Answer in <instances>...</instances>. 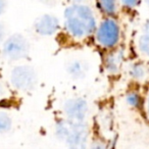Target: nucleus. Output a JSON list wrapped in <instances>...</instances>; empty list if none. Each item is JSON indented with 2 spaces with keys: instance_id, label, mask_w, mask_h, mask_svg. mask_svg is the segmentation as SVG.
<instances>
[{
  "instance_id": "nucleus-3",
  "label": "nucleus",
  "mask_w": 149,
  "mask_h": 149,
  "mask_svg": "<svg viewBox=\"0 0 149 149\" xmlns=\"http://www.w3.org/2000/svg\"><path fill=\"white\" fill-rule=\"evenodd\" d=\"M30 52V43L22 34H13L3 42L2 54L5 59L17 61L27 57Z\"/></svg>"
},
{
  "instance_id": "nucleus-5",
  "label": "nucleus",
  "mask_w": 149,
  "mask_h": 149,
  "mask_svg": "<svg viewBox=\"0 0 149 149\" xmlns=\"http://www.w3.org/2000/svg\"><path fill=\"white\" fill-rule=\"evenodd\" d=\"M96 40L100 45L111 48L120 40V27L112 19H106L100 24L96 31Z\"/></svg>"
},
{
  "instance_id": "nucleus-6",
  "label": "nucleus",
  "mask_w": 149,
  "mask_h": 149,
  "mask_svg": "<svg viewBox=\"0 0 149 149\" xmlns=\"http://www.w3.org/2000/svg\"><path fill=\"white\" fill-rule=\"evenodd\" d=\"M88 109L87 101L80 97L68 99L63 105V111L68 116V120L72 123H85Z\"/></svg>"
},
{
  "instance_id": "nucleus-8",
  "label": "nucleus",
  "mask_w": 149,
  "mask_h": 149,
  "mask_svg": "<svg viewBox=\"0 0 149 149\" xmlns=\"http://www.w3.org/2000/svg\"><path fill=\"white\" fill-rule=\"evenodd\" d=\"M88 64L83 60H74L68 65V72L74 79H81L87 74Z\"/></svg>"
},
{
  "instance_id": "nucleus-4",
  "label": "nucleus",
  "mask_w": 149,
  "mask_h": 149,
  "mask_svg": "<svg viewBox=\"0 0 149 149\" xmlns=\"http://www.w3.org/2000/svg\"><path fill=\"white\" fill-rule=\"evenodd\" d=\"M10 82L19 91H32L37 85V72L31 65H17L11 70Z\"/></svg>"
},
{
  "instance_id": "nucleus-10",
  "label": "nucleus",
  "mask_w": 149,
  "mask_h": 149,
  "mask_svg": "<svg viewBox=\"0 0 149 149\" xmlns=\"http://www.w3.org/2000/svg\"><path fill=\"white\" fill-rule=\"evenodd\" d=\"M139 49L145 55L149 56V24L145 26L144 33L139 39Z\"/></svg>"
},
{
  "instance_id": "nucleus-1",
  "label": "nucleus",
  "mask_w": 149,
  "mask_h": 149,
  "mask_svg": "<svg viewBox=\"0 0 149 149\" xmlns=\"http://www.w3.org/2000/svg\"><path fill=\"white\" fill-rule=\"evenodd\" d=\"M63 17L66 30L74 38L82 39L96 30L94 13L87 5L79 3L70 5L65 9Z\"/></svg>"
},
{
  "instance_id": "nucleus-7",
  "label": "nucleus",
  "mask_w": 149,
  "mask_h": 149,
  "mask_svg": "<svg viewBox=\"0 0 149 149\" xmlns=\"http://www.w3.org/2000/svg\"><path fill=\"white\" fill-rule=\"evenodd\" d=\"M59 28V21L52 15H44L37 19L35 30L41 36H51L56 33Z\"/></svg>"
},
{
  "instance_id": "nucleus-15",
  "label": "nucleus",
  "mask_w": 149,
  "mask_h": 149,
  "mask_svg": "<svg viewBox=\"0 0 149 149\" xmlns=\"http://www.w3.org/2000/svg\"><path fill=\"white\" fill-rule=\"evenodd\" d=\"M90 149H106V146L104 143L100 142V141H94L91 145V148Z\"/></svg>"
},
{
  "instance_id": "nucleus-20",
  "label": "nucleus",
  "mask_w": 149,
  "mask_h": 149,
  "mask_svg": "<svg viewBox=\"0 0 149 149\" xmlns=\"http://www.w3.org/2000/svg\"><path fill=\"white\" fill-rule=\"evenodd\" d=\"M41 2L45 3V4H48V5H51L55 3V0H41Z\"/></svg>"
},
{
  "instance_id": "nucleus-13",
  "label": "nucleus",
  "mask_w": 149,
  "mask_h": 149,
  "mask_svg": "<svg viewBox=\"0 0 149 149\" xmlns=\"http://www.w3.org/2000/svg\"><path fill=\"white\" fill-rule=\"evenodd\" d=\"M131 76L135 79H142L145 76V68L141 64H135L131 68Z\"/></svg>"
},
{
  "instance_id": "nucleus-12",
  "label": "nucleus",
  "mask_w": 149,
  "mask_h": 149,
  "mask_svg": "<svg viewBox=\"0 0 149 149\" xmlns=\"http://www.w3.org/2000/svg\"><path fill=\"white\" fill-rule=\"evenodd\" d=\"M99 8L106 15H114L116 11V0H98Z\"/></svg>"
},
{
  "instance_id": "nucleus-14",
  "label": "nucleus",
  "mask_w": 149,
  "mask_h": 149,
  "mask_svg": "<svg viewBox=\"0 0 149 149\" xmlns=\"http://www.w3.org/2000/svg\"><path fill=\"white\" fill-rule=\"evenodd\" d=\"M127 101L130 105L132 106H138L140 103V97L137 93H130L127 96Z\"/></svg>"
},
{
  "instance_id": "nucleus-22",
  "label": "nucleus",
  "mask_w": 149,
  "mask_h": 149,
  "mask_svg": "<svg viewBox=\"0 0 149 149\" xmlns=\"http://www.w3.org/2000/svg\"><path fill=\"white\" fill-rule=\"evenodd\" d=\"M144 1H145V3L149 6V0H144Z\"/></svg>"
},
{
  "instance_id": "nucleus-9",
  "label": "nucleus",
  "mask_w": 149,
  "mask_h": 149,
  "mask_svg": "<svg viewBox=\"0 0 149 149\" xmlns=\"http://www.w3.org/2000/svg\"><path fill=\"white\" fill-rule=\"evenodd\" d=\"M122 59L123 56L120 52H114L109 54L106 58V68L110 72H116L122 63Z\"/></svg>"
},
{
  "instance_id": "nucleus-17",
  "label": "nucleus",
  "mask_w": 149,
  "mask_h": 149,
  "mask_svg": "<svg viewBox=\"0 0 149 149\" xmlns=\"http://www.w3.org/2000/svg\"><path fill=\"white\" fill-rule=\"evenodd\" d=\"M122 1L124 3V5H126L128 7H134L138 3V0H122Z\"/></svg>"
},
{
  "instance_id": "nucleus-16",
  "label": "nucleus",
  "mask_w": 149,
  "mask_h": 149,
  "mask_svg": "<svg viewBox=\"0 0 149 149\" xmlns=\"http://www.w3.org/2000/svg\"><path fill=\"white\" fill-rule=\"evenodd\" d=\"M5 41V27L3 24L0 23V44Z\"/></svg>"
},
{
  "instance_id": "nucleus-19",
  "label": "nucleus",
  "mask_w": 149,
  "mask_h": 149,
  "mask_svg": "<svg viewBox=\"0 0 149 149\" xmlns=\"http://www.w3.org/2000/svg\"><path fill=\"white\" fill-rule=\"evenodd\" d=\"M5 93H6V89H5L2 82L0 81V98H2L5 95Z\"/></svg>"
},
{
  "instance_id": "nucleus-21",
  "label": "nucleus",
  "mask_w": 149,
  "mask_h": 149,
  "mask_svg": "<svg viewBox=\"0 0 149 149\" xmlns=\"http://www.w3.org/2000/svg\"><path fill=\"white\" fill-rule=\"evenodd\" d=\"M147 109H148V113H149V97H148V101H147Z\"/></svg>"
},
{
  "instance_id": "nucleus-11",
  "label": "nucleus",
  "mask_w": 149,
  "mask_h": 149,
  "mask_svg": "<svg viewBox=\"0 0 149 149\" xmlns=\"http://www.w3.org/2000/svg\"><path fill=\"white\" fill-rule=\"evenodd\" d=\"M13 120L7 112L0 111V134H4L11 130Z\"/></svg>"
},
{
  "instance_id": "nucleus-2",
  "label": "nucleus",
  "mask_w": 149,
  "mask_h": 149,
  "mask_svg": "<svg viewBox=\"0 0 149 149\" xmlns=\"http://www.w3.org/2000/svg\"><path fill=\"white\" fill-rule=\"evenodd\" d=\"M57 138L64 140L68 149L88 148V128L85 123H72L60 120L56 124Z\"/></svg>"
},
{
  "instance_id": "nucleus-18",
  "label": "nucleus",
  "mask_w": 149,
  "mask_h": 149,
  "mask_svg": "<svg viewBox=\"0 0 149 149\" xmlns=\"http://www.w3.org/2000/svg\"><path fill=\"white\" fill-rule=\"evenodd\" d=\"M7 7V1L6 0H0V15H2L5 13Z\"/></svg>"
},
{
  "instance_id": "nucleus-23",
  "label": "nucleus",
  "mask_w": 149,
  "mask_h": 149,
  "mask_svg": "<svg viewBox=\"0 0 149 149\" xmlns=\"http://www.w3.org/2000/svg\"><path fill=\"white\" fill-rule=\"evenodd\" d=\"M74 1H76V2H80V1H82V0H74Z\"/></svg>"
}]
</instances>
